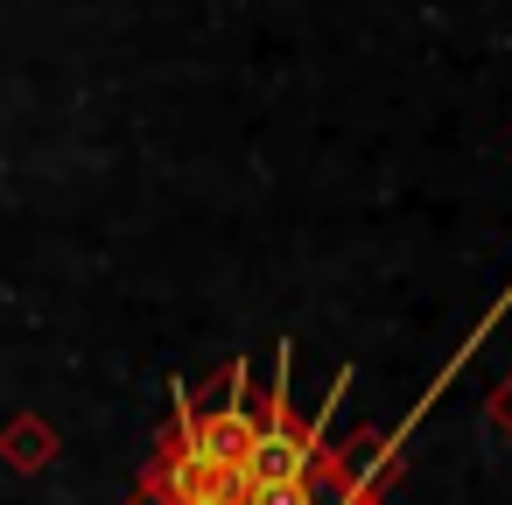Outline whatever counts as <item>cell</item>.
<instances>
[{"mask_svg":"<svg viewBox=\"0 0 512 505\" xmlns=\"http://www.w3.org/2000/svg\"><path fill=\"white\" fill-rule=\"evenodd\" d=\"M323 505H372V498H323Z\"/></svg>","mask_w":512,"mask_h":505,"instance_id":"1","label":"cell"}]
</instances>
